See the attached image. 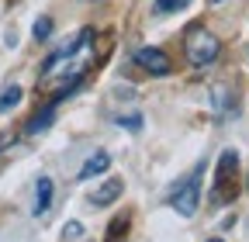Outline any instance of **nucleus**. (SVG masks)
Instances as JSON below:
<instances>
[{"label": "nucleus", "instance_id": "obj_2", "mask_svg": "<svg viewBox=\"0 0 249 242\" xmlns=\"http://www.w3.org/2000/svg\"><path fill=\"white\" fill-rule=\"evenodd\" d=\"M218 52H222V42H218L204 24H187V32H183V55H187V63L191 66H211Z\"/></svg>", "mask_w": 249, "mask_h": 242}, {"label": "nucleus", "instance_id": "obj_3", "mask_svg": "<svg viewBox=\"0 0 249 242\" xmlns=\"http://www.w3.org/2000/svg\"><path fill=\"white\" fill-rule=\"evenodd\" d=\"M235 173H239V153H235V149H225V153L218 156L211 204H229L235 197Z\"/></svg>", "mask_w": 249, "mask_h": 242}, {"label": "nucleus", "instance_id": "obj_5", "mask_svg": "<svg viewBox=\"0 0 249 242\" xmlns=\"http://www.w3.org/2000/svg\"><path fill=\"white\" fill-rule=\"evenodd\" d=\"M135 63L149 73V76H170L173 73V63H170V55L163 49H135Z\"/></svg>", "mask_w": 249, "mask_h": 242}, {"label": "nucleus", "instance_id": "obj_1", "mask_svg": "<svg viewBox=\"0 0 249 242\" xmlns=\"http://www.w3.org/2000/svg\"><path fill=\"white\" fill-rule=\"evenodd\" d=\"M93 63V28H83L76 38H70L62 49H55L45 63H42V76H38V86L42 90H55V104L73 94L80 86V80L87 76Z\"/></svg>", "mask_w": 249, "mask_h": 242}, {"label": "nucleus", "instance_id": "obj_16", "mask_svg": "<svg viewBox=\"0 0 249 242\" xmlns=\"http://www.w3.org/2000/svg\"><path fill=\"white\" fill-rule=\"evenodd\" d=\"M246 190H249V180H246Z\"/></svg>", "mask_w": 249, "mask_h": 242}, {"label": "nucleus", "instance_id": "obj_6", "mask_svg": "<svg viewBox=\"0 0 249 242\" xmlns=\"http://www.w3.org/2000/svg\"><path fill=\"white\" fill-rule=\"evenodd\" d=\"M121 194H124V180H121V176H111V180H104V184L90 194V204H93V207H107V204H114Z\"/></svg>", "mask_w": 249, "mask_h": 242}, {"label": "nucleus", "instance_id": "obj_7", "mask_svg": "<svg viewBox=\"0 0 249 242\" xmlns=\"http://www.w3.org/2000/svg\"><path fill=\"white\" fill-rule=\"evenodd\" d=\"M49 204H52V180L49 176H38V184H35V215H45L49 211Z\"/></svg>", "mask_w": 249, "mask_h": 242}, {"label": "nucleus", "instance_id": "obj_13", "mask_svg": "<svg viewBox=\"0 0 249 242\" xmlns=\"http://www.w3.org/2000/svg\"><path fill=\"white\" fill-rule=\"evenodd\" d=\"M80 235H83V225L80 222H70L66 228H62V239H80Z\"/></svg>", "mask_w": 249, "mask_h": 242}, {"label": "nucleus", "instance_id": "obj_12", "mask_svg": "<svg viewBox=\"0 0 249 242\" xmlns=\"http://www.w3.org/2000/svg\"><path fill=\"white\" fill-rule=\"evenodd\" d=\"M31 35H35V42H45L52 35V17H38L35 28H31Z\"/></svg>", "mask_w": 249, "mask_h": 242}, {"label": "nucleus", "instance_id": "obj_14", "mask_svg": "<svg viewBox=\"0 0 249 242\" xmlns=\"http://www.w3.org/2000/svg\"><path fill=\"white\" fill-rule=\"evenodd\" d=\"M118 125L132 128V132H139V128H142V118H118Z\"/></svg>", "mask_w": 249, "mask_h": 242}, {"label": "nucleus", "instance_id": "obj_9", "mask_svg": "<svg viewBox=\"0 0 249 242\" xmlns=\"http://www.w3.org/2000/svg\"><path fill=\"white\" fill-rule=\"evenodd\" d=\"M52 118H55V101H52V104H45V107H42V114H35V118H31L24 132H28V135H38V132H45V128L52 125Z\"/></svg>", "mask_w": 249, "mask_h": 242}, {"label": "nucleus", "instance_id": "obj_10", "mask_svg": "<svg viewBox=\"0 0 249 242\" xmlns=\"http://www.w3.org/2000/svg\"><path fill=\"white\" fill-rule=\"evenodd\" d=\"M18 104H21V86H18V83H11L4 94H0V114H7V111H11V107H18Z\"/></svg>", "mask_w": 249, "mask_h": 242}, {"label": "nucleus", "instance_id": "obj_15", "mask_svg": "<svg viewBox=\"0 0 249 242\" xmlns=\"http://www.w3.org/2000/svg\"><path fill=\"white\" fill-rule=\"evenodd\" d=\"M208 242H225V239H208Z\"/></svg>", "mask_w": 249, "mask_h": 242}, {"label": "nucleus", "instance_id": "obj_8", "mask_svg": "<svg viewBox=\"0 0 249 242\" xmlns=\"http://www.w3.org/2000/svg\"><path fill=\"white\" fill-rule=\"evenodd\" d=\"M107 166H111V156H107V153H104V149H101V153H93V156H90V159L83 163V170H80V176H83V180H90V176H97V173H104Z\"/></svg>", "mask_w": 249, "mask_h": 242}, {"label": "nucleus", "instance_id": "obj_17", "mask_svg": "<svg viewBox=\"0 0 249 242\" xmlns=\"http://www.w3.org/2000/svg\"><path fill=\"white\" fill-rule=\"evenodd\" d=\"M214 4H222V0H214Z\"/></svg>", "mask_w": 249, "mask_h": 242}, {"label": "nucleus", "instance_id": "obj_4", "mask_svg": "<svg viewBox=\"0 0 249 242\" xmlns=\"http://www.w3.org/2000/svg\"><path fill=\"white\" fill-rule=\"evenodd\" d=\"M197 201H201V166L170 194V207L177 215H183V218H194L197 215Z\"/></svg>", "mask_w": 249, "mask_h": 242}, {"label": "nucleus", "instance_id": "obj_18", "mask_svg": "<svg viewBox=\"0 0 249 242\" xmlns=\"http://www.w3.org/2000/svg\"><path fill=\"white\" fill-rule=\"evenodd\" d=\"M111 242H114V239H111Z\"/></svg>", "mask_w": 249, "mask_h": 242}, {"label": "nucleus", "instance_id": "obj_11", "mask_svg": "<svg viewBox=\"0 0 249 242\" xmlns=\"http://www.w3.org/2000/svg\"><path fill=\"white\" fill-rule=\"evenodd\" d=\"M187 4H191V0H156L152 11H156V14H177V11H183Z\"/></svg>", "mask_w": 249, "mask_h": 242}]
</instances>
